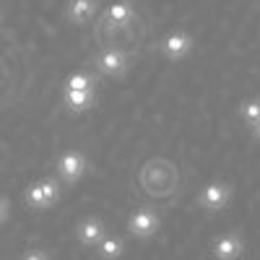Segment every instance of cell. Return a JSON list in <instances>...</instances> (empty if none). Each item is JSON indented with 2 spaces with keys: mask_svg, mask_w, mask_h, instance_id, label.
<instances>
[{
  "mask_svg": "<svg viewBox=\"0 0 260 260\" xmlns=\"http://www.w3.org/2000/svg\"><path fill=\"white\" fill-rule=\"evenodd\" d=\"M55 169H57V175H60V180H62V182L76 185V182L86 175V169H89V159H86L83 151L71 148V151H62V154L57 156Z\"/></svg>",
  "mask_w": 260,
  "mask_h": 260,
  "instance_id": "2",
  "label": "cell"
},
{
  "mask_svg": "<svg viewBox=\"0 0 260 260\" xmlns=\"http://www.w3.org/2000/svg\"><path fill=\"white\" fill-rule=\"evenodd\" d=\"M65 91H96V78L86 71H76L65 78Z\"/></svg>",
  "mask_w": 260,
  "mask_h": 260,
  "instance_id": "12",
  "label": "cell"
},
{
  "mask_svg": "<svg viewBox=\"0 0 260 260\" xmlns=\"http://www.w3.org/2000/svg\"><path fill=\"white\" fill-rule=\"evenodd\" d=\"M107 18L112 21L115 26H125L127 21H133V3L130 0H117L107 8Z\"/></svg>",
  "mask_w": 260,
  "mask_h": 260,
  "instance_id": "13",
  "label": "cell"
},
{
  "mask_svg": "<svg viewBox=\"0 0 260 260\" xmlns=\"http://www.w3.org/2000/svg\"><path fill=\"white\" fill-rule=\"evenodd\" d=\"M96 6H99V0H71L68 8H65V16L73 24H86L96 13Z\"/></svg>",
  "mask_w": 260,
  "mask_h": 260,
  "instance_id": "10",
  "label": "cell"
},
{
  "mask_svg": "<svg viewBox=\"0 0 260 260\" xmlns=\"http://www.w3.org/2000/svg\"><path fill=\"white\" fill-rule=\"evenodd\" d=\"M76 237H78L81 245L96 247V242L104 237V221L96 219V216H86V219L78 221V226H76Z\"/></svg>",
  "mask_w": 260,
  "mask_h": 260,
  "instance_id": "8",
  "label": "cell"
},
{
  "mask_svg": "<svg viewBox=\"0 0 260 260\" xmlns=\"http://www.w3.org/2000/svg\"><path fill=\"white\" fill-rule=\"evenodd\" d=\"M24 201L34 211H47L50 206H55L60 201V185L52 177H42V180H37L26 187Z\"/></svg>",
  "mask_w": 260,
  "mask_h": 260,
  "instance_id": "1",
  "label": "cell"
},
{
  "mask_svg": "<svg viewBox=\"0 0 260 260\" xmlns=\"http://www.w3.org/2000/svg\"><path fill=\"white\" fill-rule=\"evenodd\" d=\"M24 260H50V255L42 252V250H29V252L24 255Z\"/></svg>",
  "mask_w": 260,
  "mask_h": 260,
  "instance_id": "16",
  "label": "cell"
},
{
  "mask_svg": "<svg viewBox=\"0 0 260 260\" xmlns=\"http://www.w3.org/2000/svg\"><path fill=\"white\" fill-rule=\"evenodd\" d=\"M8 216H11V203L3 198V195H0V226L8 221Z\"/></svg>",
  "mask_w": 260,
  "mask_h": 260,
  "instance_id": "15",
  "label": "cell"
},
{
  "mask_svg": "<svg viewBox=\"0 0 260 260\" xmlns=\"http://www.w3.org/2000/svg\"><path fill=\"white\" fill-rule=\"evenodd\" d=\"M62 104H65V110L73 112V115L86 112L96 104V91H65Z\"/></svg>",
  "mask_w": 260,
  "mask_h": 260,
  "instance_id": "9",
  "label": "cell"
},
{
  "mask_svg": "<svg viewBox=\"0 0 260 260\" xmlns=\"http://www.w3.org/2000/svg\"><path fill=\"white\" fill-rule=\"evenodd\" d=\"M211 250H213V257L216 260H237V257L242 255V250H245V242H242V237L226 232V234L216 237Z\"/></svg>",
  "mask_w": 260,
  "mask_h": 260,
  "instance_id": "7",
  "label": "cell"
},
{
  "mask_svg": "<svg viewBox=\"0 0 260 260\" xmlns=\"http://www.w3.org/2000/svg\"><path fill=\"white\" fill-rule=\"evenodd\" d=\"M122 252H125V242L120 240V237H115V234H104L102 240L96 242V255L102 260H120Z\"/></svg>",
  "mask_w": 260,
  "mask_h": 260,
  "instance_id": "11",
  "label": "cell"
},
{
  "mask_svg": "<svg viewBox=\"0 0 260 260\" xmlns=\"http://www.w3.org/2000/svg\"><path fill=\"white\" fill-rule=\"evenodd\" d=\"M252 136H255V138H257V141H260V120H257V122H255V125H252Z\"/></svg>",
  "mask_w": 260,
  "mask_h": 260,
  "instance_id": "17",
  "label": "cell"
},
{
  "mask_svg": "<svg viewBox=\"0 0 260 260\" xmlns=\"http://www.w3.org/2000/svg\"><path fill=\"white\" fill-rule=\"evenodd\" d=\"M94 65H96V71L104 73V76H112V78H120L125 76L127 71V57L120 52V50H104L94 57Z\"/></svg>",
  "mask_w": 260,
  "mask_h": 260,
  "instance_id": "6",
  "label": "cell"
},
{
  "mask_svg": "<svg viewBox=\"0 0 260 260\" xmlns=\"http://www.w3.org/2000/svg\"><path fill=\"white\" fill-rule=\"evenodd\" d=\"M237 112H240V117L252 127L257 120H260V96H252V99H245L242 104H240V110H237Z\"/></svg>",
  "mask_w": 260,
  "mask_h": 260,
  "instance_id": "14",
  "label": "cell"
},
{
  "mask_svg": "<svg viewBox=\"0 0 260 260\" xmlns=\"http://www.w3.org/2000/svg\"><path fill=\"white\" fill-rule=\"evenodd\" d=\"M161 226V219H159V213L156 211H151V208H138L130 213V219H127V232L138 237V240H148V237H154Z\"/></svg>",
  "mask_w": 260,
  "mask_h": 260,
  "instance_id": "4",
  "label": "cell"
},
{
  "mask_svg": "<svg viewBox=\"0 0 260 260\" xmlns=\"http://www.w3.org/2000/svg\"><path fill=\"white\" fill-rule=\"evenodd\" d=\"M229 201H232V187L226 182H208L198 195V206L208 213L224 211L229 206Z\"/></svg>",
  "mask_w": 260,
  "mask_h": 260,
  "instance_id": "3",
  "label": "cell"
},
{
  "mask_svg": "<svg viewBox=\"0 0 260 260\" xmlns=\"http://www.w3.org/2000/svg\"><path fill=\"white\" fill-rule=\"evenodd\" d=\"M192 34L190 31H169L164 39H161V52H164V57L167 60H172V62H180V60H185L190 52H192Z\"/></svg>",
  "mask_w": 260,
  "mask_h": 260,
  "instance_id": "5",
  "label": "cell"
}]
</instances>
